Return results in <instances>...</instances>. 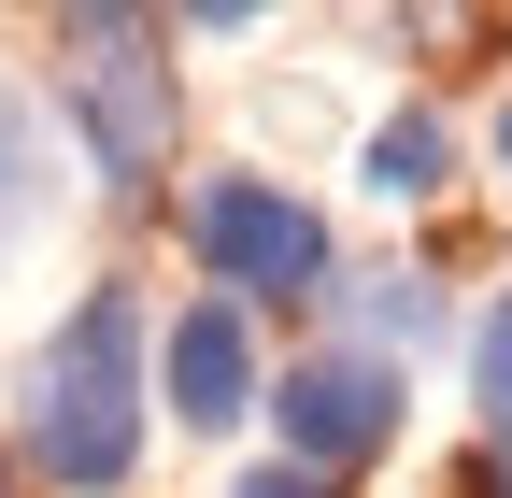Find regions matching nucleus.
Here are the masks:
<instances>
[{"mask_svg":"<svg viewBox=\"0 0 512 498\" xmlns=\"http://www.w3.org/2000/svg\"><path fill=\"white\" fill-rule=\"evenodd\" d=\"M143 299L128 285H86L72 314H57V342L29 356V470L57 498H114L128 470H143Z\"/></svg>","mask_w":512,"mask_h":498,"instance_id":"nucleus-1","label":"nucleus"},{"mask_svg":"<svg viewBox=\"0 0 512 498\" xmlns=\"http://www.w3.org/2000/svg\"><path fill=\"white\" fill-rule=\"evenodd\" d=\"M72 43V129H86V171L114 185V200H157V171L185 143V86H171V29L157 15H72L57 29Z\"/></svg>","mask_w":512,"mask_h":498,"instance_id":"nucleus-2","label":"nucleus"},{"mask_svg":"<svg viewBox=\"0 0 512 498\" xmlns=\"http://www.w3.org/2000/svg\"><path fill=\"white\" fill-rule=\"evenodd\" d=\"M185 242H200V271H214V299H328L342 285V242H328V214L299 200V185H271V171H214L200 200H185Z\"/></svg>","mask_w":512,"mask_h":498,"instance_id":"nucleus-3","label":"nucleus"},{"mask_svg":"<svg viewBox=\"0 0 512 498\" xmlns=\"http://www.w3.org/2000/svg\"><path fill=\"white\" fill-rule=\"evenodd\" d=\"M271 427H285V470H370L384 442H399V370H384L370 342H313L299 370H271Z\"/></svg>","mask_w":512,"mask_h":498,"instance_id":"nucleus-4","label":"nucleus"},{"mask_svg":"<svg viewBox=\"0 0 512 498\" xmlns=\"http://www.w3.org/2000/svg\"><path fill=\"white\" fill-rule=\"evenodd\" d=\"M157 399H171V427H242V413H271V370H256V314L242 299H185L171 314V342H157Z\"/></svg>","mask_w":512,"mask_h":498,"instance_id":"nucleus-5","label":"nucleus"},{"mask_svg":"<svg viewBox=\"0 0 512 498\" xmlns=\"http://www.w3.org/2000/svg\"><path fill=\"white\" fill-rule=\"evenodd\" d=\"M356 171H370V200H441V185H456V129L413 100V114H384V129H370Z\"/></svg>","mask_w":512,"mask_h":498,"instance_id":"nucleus-6","label":"nucleus"},{"mask_svg":"<svg viewBox=\"0 0 512 498\" xmlns=\"http://www.w3.org/2000/svg\"><path fill=\"white\" fill-rule=\"evenodd\" d=\"M342 314L370 328V356H384V370H399L413 342H441V285H427V271H356V285H342Z\"/></svg>","mask_w":512,"mask_h":498,"instance_id":"nucleus-7","label":"nucleus"},{"mask_svg":"<svg viewBox=\"0 0 512 498\" xmlns=\"http://www.w3.org/2000/svg\"><path fill=\"white\" fill-rule=\"evenodd\" d=\"M43 200H57V157H43V114L0 86V257L43 228Z\"/></svg>","mask_w":512,"mask_h":498,"instance_id":"nucleus-8","label":"nucleus"},{"mask_svg":"<svg viewBox=\"0 0 512 498\" xmlns=\"http://www.w3.org/2000/svg\"><path fill=\"white\" fill-rule=\"evenodd\" d=\"M470 413H484V442H512V285L484 299V328H470Z\"/></svg>","mask_w":512,"mask_h":498,"instance_id":"nucleus-9","label":"nucleus"},{"mask_svg":"<svg viewBox=\"0 0 512 498\" xmlns=\"http://www.w3.org/2000/svg\"><path fill=\"white\" fill-rule=\"evenodd\" d=\"M228 498H356V484H328V470H285V456H271V470H242Z\"/></svg>","mask_w":512,"mask_h":498,"instance_id":"nucleus-10","label":"nucleus"},{"mask_svg":"<svg viewBox=\"0 0 512 498\" xmlns=\"http://www.w3.org/2000/svg\"><path fill=\"white\" fill-rule=\"evenodd\" d=\"M456 498H512V442H470V470H456Z\"/></svg>","mask_w":512,"mask_h":498,"instance_id":"nucleus-11","label":"nucleus"},{"mask_svg":"<svg viewBox=\"0 0 512 498\" xmlns=\"http://www.w3.org/2000/svg\"><path fill=\"white\" fill-rule=\"evenodd\" d=\"M484 157H498V171H512V100H498V129H484Z\"/></svg>","mask_w":512,"mask_h":498,"instance_id":"nucleus-12","label":"nucleus"},{"mask_svg":"<svg viewBox=\"0 0 512 498\" xmlns=\"http://www.w3.org/2000/svg\"><path fill=\"white\" fill-rule=\"evenodd\" d=\"M0 498H15V484H0Z\"/></svg>","mask_w":512,"mask_h":498,"instance_id":"nucleus-13","label":"nucleus"}]
</instances>
